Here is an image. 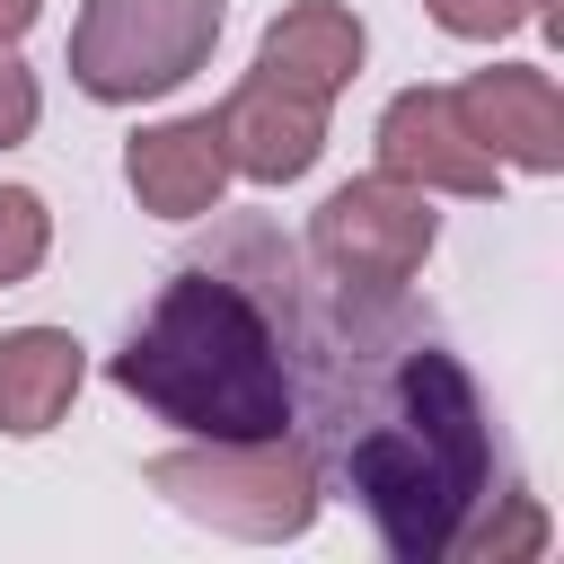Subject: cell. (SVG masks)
<instances>
[{
  "label": "cell",
  "instance_id": "cell-12",
  "mask_svg": "<svg viewBox=\"0 0 564 564\" xmlns=\"http://www.w3.org/2000/svg\"><path fill=\"white\" fill-rule=\"evenodd\" d=\"M53 256V212L35 185H0V291L35 282V264Z\"/></svg>",
  "mask_w": 564,
  "mask_h": 564
},
{
  "label": "cell",
  "instance_id": "cell-16",
  "mask_svg": "<svg viewBox=\"0 0 564 564\" xmlns=\"http://www.w3.org/2000/svg\"><path fill=\"white\" fill-rule=\"evenodd\" d=\"M35 18H44V0H0V44H18Z\"/></svg>",
  "mask_w": 564,
  "mask_h": 564
},
{
  "label": "cell",
  "instance_id": "cell-5",
  "mask_svg": "<svg viewBox=\"0 0 564 564\" xmlns=\"http://www.w3.org/2000/svg\"><path fill=\"white\" fill-rule=\"evenodd\" d=\"M441 247V212L423 185L370 167L352 185H335L317 212H308V256L326 264V282L361 291V300H388L423 273V256Z\"/></svg>",
  "mask_w": 564,
  "mask_h": 564
},
{
  "label": "cell",
  "instance_id": "cell-11",
  "mask_svg": "<svg viewBox=\"0 0 564 564\" xmlns=\"http://www.w3.org/2000/svg\"><path fill=\"white\" fill-rule=\"evenodd\" d=\"M361 53H370V35H361V18H352L344 0H291V9L264 26V44H256L264 70H282L291 88H308V97H326V106L361 79Z\"/></svg>",
  "mask_w": 564,
  "mask_h": 564
},
{
  "label": "cell",
  "instance_id": "cell-7",
  "mask_svg": "<svg viewBox=\"0 0 564 564\" xmlns=\"http://www.w3.org/2000/svg\"><path fill=\"white\" fill-rule=\"evenodd\" d=\"M449 106H458V123L476 132V150L494 167H529V176L564 167V88H555V70L494 62V70H467L449 88Z\"/></svg>",
  "mask_w": 564,
  "mask_h": 564
},
{
  "label": "cell",
  "instance_id": "cell-4",
  "mask_svg": "<svg viewBox=\"0 0 564 564\" xmlns=\"http://www.w3.org/2000/svg\"><path fill=\"white\" fill-rule=\"evenodd\" d=\"M229 26V0H79L70 18V88L97 106L176 97Z\"/></svg>",
  "mask_w": 564,
  "mask_h": 564
},
{
  "label": "cell",
  "instance_id": "cell-2",
  "mask_svg": "<svg viewBox=\"0 0 564 564\" xmlns=\"http://www.w3.org/2000/svg\"><path fill=\"white\" fill-rule=\"evenodd\" d=\"M115 388L185 441H264L300 414L282 326L229 264H176L159 282L150 317L115 352Z\"/></svg>",
  "mask_w": 564,
  "mask_h": 564
},
{
  "label": "cell",
  "instance_id": "cell-1",
  "mask_svg": "<svg viewBox=\"0 0 564 564\" xmlns=\"http://www.w3.org/2000/svg\"><path fill=\"white\" fill-rule=\"evenodd\" d=\"M335 467L397 564H441L494 485V432L476 379L441 344H405L370 379L361 423L335 414Z\"/></svg>",
  "mask_w": 564,
  "mask_h": 564
},
{
  "label": "cell",
  "instance_id": "cell-9",
  "mask_svg": "<svg viewBox=\"0 0 564 564\" xmlns=\"http://www.w3.org/2000/svg\"><path fill=\"white\" fill-rule=\"evenodd\" d=\"M123 185H132V203L159 212V220H203V212H220V194H229L220 123H212V115L141 123V132L123 141Z\"/></svg>",
  "mask_w": 564,
  "mask_h": 564
},
{
  "label": "cell",
  "instance_id": "cell-10",
  "mask_svg": "<svg viewBox=\"0 0 564 564\" xmlns=\"http://www.w3.org/2000/svg\"><path fill=\"white\" fill-rule=\"evenodd\" d=\"M88 379V344L70 326H9L0 335V432L44 441Z\"/></svg>",
  "mask_w": 564,
  "mask_h": 564
},
{
  "label": "cell",
  "instance_id": "cell-8",
  "mask_svg": "<svg viewBox=\"0 0 564 564\" xmlns=\"http://www.w3.org/2000/svg\"><path fill=\"white\" fill-rule=\"evenodd\" d=\"M370 141H379V167L405 176V185H423V194H467V203L502 194V167L476 150V132L458 123L449 88H397L379 106V132Z\"/></svg>",
  "mask_w": 564,
  "mask_h": 564
},
{
  "label": "cell",
  "instance_id": "cell-3",
  "mask_svg": "<svg viewBox=\"0 0 564 564\" xmlns=\"http://www.w3.org/2000/svg\"><path fill=\"white\" fill-rule=\"evenodd\" d=\"M141 485L185 511L194 529L247 538V546H282L308 538L326 485H317V449L300 432H264V441H194V449H159L141 467Z\"/></svg>",
  "mask_w": 564,
  "mask_h": 564
},
{
  "label": "cell",
  "instance_id": "cell-14",
  "mask_svg": "<svg viewBox=\"0 0 564 564\" xmlns=\"http://www.w3.org/2000/svg\"><path fill=\"white\" fill-rule=\"evenodd\" d=\"M538 546H546V511H538L529 494H511V511H502V520H485V529H458V546H449V555L511 564V555H538Z\"/></svg>",
  "mask_w": 564,
  "mask_h": 564
},
{
  "label": "cell",
  "instance_id": "cell-6",
  "mask_svg": "<svg viewBox=\"0 0 564 564\" xmlns=\"http://www.w3.org/2000/svg\"><path fill=\"white\" fill-rule=\"evenodd\" d=\"M212 123H220L229 176H247V185H300V176L326 159V97L291 88V79L264 70V62L212 106Z\"/></svg>",
  "mask_w": 564,
  "mask_h": 564
},
{
  "label": "cell",
  "instance_id": "cell-13",
  "mask_svg": "<svg viewBox=\"0 0 564 564\" xmlns=\"http://www.w3.org/2000/svg\"><path fill=\"white\" fill-rule=\"evenodd\" d=\"M423 9H432V26L458 35V44H494V35H520V26L555 18V0H423Z\"/></svg>",
  "mask_w": 564,
  "mask_h": 564
},
{
  "label": "cell",
  "instance_id": "cell-15",
  "mask_svg": "<svg viewBox=\"0 0 564 564\" xmlns=\"http://www.w3.org/2000/svg\"><path fill=\"white\" fill-rule=\"evenodd\" d=\"M35 115H44V88H35V70L18 62V44H0V150H18V141L35 132Z\"/></svg>",
  "mask_w": 564,
  "mask_h": 564
}]
</instances>
